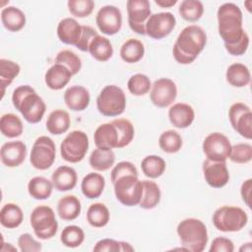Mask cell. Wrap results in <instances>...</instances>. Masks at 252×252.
I'll return each mask as SVG.
<instances>
[{
  "label": "cell",
  "mask_w": 252,
  "mask_h": 252,
  "mask_svg": "<svg viewBox=\"0 0 252 252\" xmlns=\"http://www.w3.org/2000/svg\"><path fill=\"white\" fill-rule=\"evenodd\" d=\"M228 119L232 128L245 139H252V112L243 102L233 103L228 110Z\"/></svg>",
  "instance_id": "obj_13"
},
{
  "label": "cell",
  "mask_w": 252,
  "mask_h": 252,
  "mask_svg": "<svg viewBox=\"0 0 252 252\" xmlns=\"http://www.w3.org/2000/svg\"><path fill=\"white\" fill-rule=\"evenodd\" d=\"M83 32L82 26L73 18H64L57 26V36L61 42L77 45Z\"/></svg>",
  "instance_id": "obj_19"
},
{
  "label": "cell",
  "mask_w": 252,
  "mask_h": 252,
  "mask_svg": "<svg viewBox=\"0 0 252 252\" xmlns=\"http://www.w3.org/2000/svg\"><path fill=\"white\" fill-rule=\"evenodd\" d=\"M195 118V111L193 107L187 103L177 102L170 106L168 110V119L170 123L180 129L189 127Z\"/></svg>",
  "instance_id": "obj_21"
},
{
  "label": "cell",
  "mask_w": 252,
  "mask_h": 252,
  "mask_svg": "<svg viewBox=\"0 0 252 252\" xmlns=\"http://www.w3.org/2000/svg\"><path fill=\"white\" fill-rule=\"evenodd\" d=\"M96 107L100 114L114 117L122 114L126 107V96L121 88L115 85L105 86L96 98Z\"/></svg>",
  "instance_id": "obj_6"
},
{
  "label": "cell",
  "mask_w": 252,
  "mask_h": 252,
  "mask_svg": "<svg viewBox=\"0 0 252 252\" xmlns=\"http://www.w3.org/2000/svg\"><path fill=\"white\" fill-rule=\"evenodd\" d=\"M0 130L3 136L7 138H16L23 134V122L14 113H6L1 116Z\"/></svg>",
  "instance_id": "obj_37"
},
{
  "label": "cell",
  "mask_w": 252,
  "mask_h": 252,
  "mask_svg": "<svg viewBox=\"0 0 252 252\" xmlns=\"http://www.w3.org/2000/svg\"><path fill=\"white\" fill-rule=\"evenodd\" d=\"M155 3L161 8H170L177 3V0H155Z\"/></svg>",
  "instance_id": "obj_55"
},
{
  "label": "cell",
  "mask_w": 252,
  "mask_h": 252,
  "mask_svg": "<svg viewBox=\"0 0 252 252\" xmlns=\"http://www.w3.org/2000/svg\"><path fill=\"white\" fill-rule=\"evenodd\" d=\"M72 76V73L64 65L54 63L46 71L44 82L50 90L59 91L70 82Z\"/></svg>",
  "instance_id": "obj_24"
},
{
  "label": "cell",
  "mask_w": 252,
  "mask_h": 252,
  "mask_svg": "<svg viewBox=\"0 0 252 252\" xmlns=\"http://www.w3.org/2000/svg\"><path fill=\"white\" fill-rule=\"evenodd\" d=\"M110 219L108 208L102 203L92 204L87 211V220L93 227L105 226Z\"/></svg>",
  "instance_id": "obj_36"
},
{
  "label": "cell",
  "mask_w": 252,
  "mask_h": 252,
  "mask_svg": "<svg viewBox=\"0 0 252 252\" xmlns=\"http://www.w3.org/2000/svg\"><path fill=\"white\" fill-rule=\"evenodd\" d=\"M71 124V118L67 111L55 109L51 111L46 120V129L52 135H61L65 133Z\"/></svg>",
  "instance_id": "obj_29"
},
{
  "label": "cell",
  "mask_w": 252,
  "mask_h": 252,
  "mask_svg": "<svg viewBox=\"0 0 252 252\" xmlns=\"http://www.w3.org/2000/svg\"><path fill=\"white\" fill-rule=\"evenodd\" d=\"M252 4V1H250V0H248V1H246V2H244V5H246L247 6V10L249 11V12H251V7H250V5Z\"/></svg>",
  "instance_id": "obj_58"
},
{
  "label": "cell",
  "mask_w": 252,
  "mask_h": 252,
  "mask_svg": "<svg viewBox=\"0 0 252 252\" xmlns=\"http://www.w3.org/2000/svg\"><path fill=\"white\" fill-rule=\"evenodd\" d=\"M1 22L6 30L16 32L25 27L26 15L15 6H7L1 11Z\"/></svg>",
  "instance_id": "obj_25"
},
{
  "label": "cell",
  "mask_w": 252,
  "mask_h": 252,
  "mask_svg": "<svg viewBox=\"0 0 252 252\" xmlns=\"http://www.w3.org/2000/svg\"><path fill=\"white\" fill-rule=\"evenodd\" d=\"M89 149V138L84 131L75 130L69 133L60 145L62 158L71 163L81 161Z\"/></svg>",
  "instance_id": "obj_9"
},
{
  "label": "cell",
  "mask_w": 252,
  "mask_h": 252,
  "mask_svg": "<svg viewBox=\"0 0 252 252\" xmlns=\"http://www.w3.org/2000/svg\"><path fill=\"white\" fill-rule=\"evenodd\" d=\"M115 161V155L112 150L96 148L90 156L89 162L93 169L96 171H105L109 169Z\"/></svg>",
  "instance_id": "obj_31"
},
{
  "label": "cell",
  "mask_w": 252,
  "mask_h": 252,
  "mask_svg": "<svg viewBox=\"0 0 252 252\" xmlns=\"http://www.w3.org/2000/svg\"><path fill=\"white\" fill-rule=\"evenodd\" d=\"M53 188L52 181L43 176H34L28 183V192L35 200L48 199Z\"/></svg>",
  "instance_id": "obj_32"
},
{
  "label": "cell",
  "mask_w": 252,
  "mask_h": 252,
  "mask_svg": "<svg viewBox=\"0 0 252 252\" xmlns=\"http://www.w3.org/2000/svg\"><path fill=\"white\" fill-rule=\"evenodd\" d=\"M24 220V213L22 209L14 204H5L0 211V222L4 227L16 228Z\"/></svg>",
  "instance_id": "obj_34"
},
{
  "label": "cell",
  "mask_w": 252,
  "mask_h": 252,
  "mask_svg": "<svg viewBox=\"0 0 252 252\" xmlns=\"http://www.w3.org/2000/svg\"><path fill=\"white\" fill-rule=\"evenodd\" d=\"M89 52L95 60L104 62L112 57L113 47L107 37L96 34L90 42Z\"/></svg>",
  "instance_id": "obj_28"
},
{
  "label": "cell",
  "mask_w": 252,
  "mask_h": 252,
  "mask_svg": "<svg viewBox=\"0 0 252 252\" xmlns=\"http://www.w3.org/2000/svg\"><path fill=\"white\" fill-rule=\"evenodd\" d=\"M176 19L170 12L152 14L146 23V34L154 39L167 36L175 28Z\"/></svg>",
  "instance_id": "obj_14"
},
{
  "label": "cell",
  "mask_w": 252,
  "mask_h": 252,
  "mask_svg": "<svg viewBox=\"0 0 252 252\" xmlns=\"http://www.w3.org/2000/svg\"><path fill=\"white\" fill-rule=\"evenodd\" d=\"M120 251L122 252H127V251H134V248L128 243V242H125V241H120Z\"/></svg>",
  "instance_id": "obj_56"
},
{
  "label": "cell",
  "mask_w": 252,
  "mask_h": 252,
  "mask_svg": "<svg viewBox=\"0 0 252 252\" xmlns=\"http://www.w3.org/2000/svg\"><path fill=\"white\" fill-rule=\"evenodd\" d=\"M251 242H248V243H245L242 247H240L239 251H247V252H250L251 251Z\"/></svg>",
  "instance_id": "obj_57"
},
{
  "label": "cell",
  "mask_w": 252,
  "mask_h": 252,
  "mask_svg": "<svg viewBox=\"0 0 252 252\" xmlns=\"http://www.w3.org/2000/svg\"><path fill=\"white\" fill-rule=\"evenodd\" d=\"M60 240L62 244L69 248L79 247L85 240V232L78 225H68L63 228Z\"/></svg>",
  "instance_id": "obj_42"
},
{
  "label": "cell",
  "mask_w": 252,
  "mask_h": 252,
  "mask_svg": "<svg viewBox=\"0 0 252 252\" xmlns=\"http://www.w3.org/2000/svg\"><path fill=\"white\" fill-rule=\"evenodd\" d=\"M127 88L132 94L140 96L150 92L152 88V83L147 75L139 73L130 77L127 83Z\"/></svg>",
  "instance_id": "obj_44"
},
{
  "label": "cell",
  "mask_w": 252,
  "mask_h": 252,
  "mask_svg": "<svg viewBox=\"0 0 252 252\" xmlns=\"http://www.w3.org/2000/svg\"><path fill=\"white\" fill-rule=\"evenodd\" d=\"M89 91L83 86H72L64 93V102L73 111H83L90 104Z\"/></svg>",
  "instance_id": "obj_20"
},
{
  "label": "cell",
  "mask_w": 252,
  "mask_h": 252,
  "mask_svg": "<svg viewBox=\"0 0 252 252\" xmlns=\"http://www.w3.org/2000/svg\"><path fill=\"white\" fill-rule=\"evenodd\" d=\"M27 156V146L22 141H11L5 143L0 150L1 161L8 167L21 165Z\"/></svg>",
  "instance_id": "obj_18"
},
{
  "label": "cell",
  "mask_w": 252,
  "mask_h": 252,
  "mask_svg": "<svg viewBox=\"0 0 252 252\" xmlns=\"http://www.w3.org/2000/svg\"><path fill=\"white\" fill-rule=\"evenodd\" d=\"M94 252H119L120 251V241L104 238L97 241L94 247Z\"/></svg>",
  "instance_id": "obj_52"
},
{
  "label": "cell",
  "mask_w": 252,
  "mask_h": 252,
  "mask_svg": "<svg viewBox=\"0 0 252 252\" xmlns=\"http://www.w3.org/2000/svg\"><path fill=\"white\" fill-rule=\"evenodd\" d=\"M251 189H252V179L249 178L247 180H245L240 188V194L242 197L243 202L248 206L251 207L250 204V196H251Z\"/></svg>",
  "instance_id": "obj_54"
},
{
  "label": "cell",
  "mask_w": 252,
  "mask_h": 252,
  "mask_svg": "<svg viewBox=\"0 0 252 252\" xmlns=\"http://www.w3.org/2000/svg\"><path fill=\"white\" fill-rule=\"evenodd\" d=\"M128 174L138 176V170L136 166L130 161H120L111 170V174H110L111 182L114 183L119 177L128 175Z\"/></svg>",
  "instance_id": "obj_48"
},
{
  "label": "cell",
  "mask_w": 252,
  "mask_h": 252,
  "mask_svg": "<svg viewBox=\"0 0 252 252\" xmlns=\"http://www.w3.org/2000/svg\"><path fill=\"white\" fill-rule=\"evenodd\" d=\"M105 186L104 177L97 172L88 173L81 182L82 193L89 199L98 198Z\"/></svg>",
  "instance_id": "obj_26"
},
{
  "label": "cell",
  "mask_w": 252,
  "mask_h": 252,
  "mask_svg": "<svg viewBox=\"0 0 252 252\" xmlns=\"http://www.w3.org/2000/svg\"><path fill=\"white\" fill-rule=\"evenodd\" d=\"M30 221L35 236L42 240L52 238L58 230L54 211L46 205L35 207L31 214Z\"/></svg>",
  "instance_id": "obj_7"
},
{
  "label": "cell",
  "mask_w": 252,
  "mask_h": 252,
  "mask_svg": "<svg viewBox=\"0 0 252 252\" xmlns=\"http://www.w3.org/2000/svg\"><path fill=\"white\" fill-rule=\"evenodd\" d=\"M215 227L222 232H235L241 230L248 222V216L239 207L222 206L213 215Z\"/></svg>",
  "instance_id": "obj_5"
},
{
  "label": "cell",
  "mask_w": 252,
  "mask_h": 252,
  "mask_svg": "<svg viewBox=\"0 0 252 252\" xmlns=\"http://www.w3.org/2000/svg\"><path fill=\"white\" fill-rule=\"evenodd\" d=\"M182 138L175 130H166L158 138L159 148L167 154L177 153L182 147Z\"/></svg>",
  "instance_id": "obj_41"
},
{
  "label": "cell",
  "mask_w": 252,
  "mask_h": 252,
  "mask_svg": "<svg viewBox=\"0 0 252 252\" xmlns=\"http://www.w3.org/2000/svg\"><path fill=\"white\" fill-rule=\"evenodd\" d=\"M143 195L139 206L145 210L156 208L161 197V192L158 185L151 180H143Z\"/></svg>",
  "instance_id": "obj_35"
},
{
  "label": "cell",
  "mask_w": 252,
  "mask_h": 252,
  "mask_svg": "<svg viewBox=\"0 0 252 252\" xmlns=\"http://www.w3.org/2000/svg\"><path fill=\"white\" fill-rule=\"evenodd\" d=\"M68 10L76 18H86L90 16L94 8L93 0H69L67 2Z\"/></svg>",
  "instance_id": "obj_47"
},
{
  "label": "cell",
  "mask_w": 252,
  "mask_h": 252,
  "mask_svg": "<svg viewBox=\"0 0 252 252\" xmlns=\"http://www.w3.org/2000/svg\"><path fill=\"white\" fill-rule=\"evenodd\" d=\"M228 158L235 163H247L252 159V146L247 143H238L231 146Z\"/></svg>",
  "instance_id": "obj_46"
},
{
  "label": "cell",
  "mask_w": 252,
  "mask_h": 252,
  "mask_svg": "<svg viewBox=\"0 0 252 252\" xmlns=\"http://www.w3.org/2000/svg\"><path fill=\"white\" fill-rule=\"evenodd\" d=\"M111 122L115 125L118 132L119 139H118L117 148L120 149L128 146L132 142L135 135V130L132 122L124 118H118Z\"/></svg>",
  "instance_id": "obj_43"
},
{
  "label": "cell",
  "mask_w": 252,
  "mask_h": 252,
  "mask_svg": "<svg viewBox=\"0 0 252 252\" xmlns=\"http://www.w3.org/2000/svg\"><path fill=\"white\" fill-rule=\"evenodd\" d=\"M55 63L64 65L69 69L72 75L78 74L82 68L81 58L75 52L69 49H63L58 52L55 57Z\"/></svg>",
  "instance_id": "obj_45"
},
{
  "label": "cell",
  "mask_w": 252,
  "mask_h": 252,
  "mask_svg": "<svg viewBox=\"0 0 252 252\" xmlns=\"http://www.w3.org/2000/svg\"><path fill=\"white\" fill-rule=\"evenodd\" d=\"M217 19L219 33L224 42V46L239 42L246 33L242 27V12L234 3L220 5L217 12Z\"/></svg>",
  "instance_id": "obj_2"
},
{
  "label": "cell",
  "mask_w": 252,
  "mask_h": 252,
  "mask_svg": "<svg viewBox=\"0 0 252 252\" xmlns=\"http://www.w3.org/2000/svg\"><path fill=\"white\" fill-rule=\"evenodd\" d=\"M126 7L130 29L138 34H146V23L152 15L150 2L148 0H128Z\"/></svg>",
  "instance_id": "obj_12"
},
{
  "label": "cell",
  "mask_w": 252,
  "mask_h": 252,
  "mask_svg": "<svg viewBox=\"0 0 252 252\" xmlns=\"http://www.w3.org/2000/svg\"><path fill=\"white\" fill-rule=\"evenodd\" d=\"M203 174L208 185L213 188H221L229 181V172L225 161L204 160Z\"/></svg>",
  "instance_id": "obj_17"
},
{
  "label": "cell",
  "mask_w": 252,
  "mask_h": 252,
  "mask_svg": "<svg viewBox=\"0 0 252 252\" xmlns=\"http://www.w3.org/2000/svg\"><path fill=\"white\" fill-rule=\"evenodd\" d=\"M203 152L207 159L213 161H225L230 154L229 139L219 132L209 134L203 142Z\"/></svg>",
  "instance_id": "obj_11"
},
{
  "label": "cell",
  "mask_w": 252,
  "mask_h": 252,
  "mask_svg": "<svg viewBox=\"0 0 252 252\" xmlns=\"http://www.w3.org/2000/svg\"><path fill=\"white\" fill-rule=\"evenodd\" d=\"M77 180L78 176L76 170L73 167L67 165H61L57 167L51 175L53 187L60 192L72 190L76 186Z\"/></svg>",
  "instance_id": "obj_23"
},
{
  "label": "cell",
  "mask_w": 252,
  "mask_h": 252,
  "mask_svg": "<svg viewBox=\"0 0 252 252\" xmlns=\"http://www.w3.org/2000/svg\"><path fill=\"white\" fill-rule=\"evenodd\" d=\"M118 132L112 122L99 125L94 134V141L96 148L112 150L118 145Z\"/></svg>",
  "instance_id": "obj_22"
},
{
  "label": "cell",
  "mask_w": 252,
  "mask_h": 252,
  "mask_svg": "<svg viewBox=\"0 0 252 252\" xmlns=\"http://www.w3.org/2000/svg\"><path fill=\"white\" fill-rule=\"evenodd\" d=\"M234 250L233 242L226 237H216L209 249L210 252H232Z\"/></svg>",
  "instance_id": "obj_51"
},
{
  "label": "cell",
  "mask_w": 252,
  "mask_h": 252,
  "mask_svg": "<svg viewBox=\"0 0 252 252\" xmlns=\"http://www.w3.org/2000/svg\"><path fill=\"white\" fill-rule=\"evenodd\" d=\"M166 167L164 159L158 156L150 155L145 157L141 162V168L143 173L152 179L158 178L162 175Z\"/></svg>",
  "instance_id": "obj_38"
},
{
  "label": "cell",
  "mask_w": 252,
  "mask_h": 252,
  "mask_svg": "<svg viewBox=\"0 0 252 252\" xmlns=\"http://www.w3.org/2000/svg\"><path fill=\"white\" fill-rule=\"evenodd\" d=\"M178 12L187 22H197L204 13L203 3L199 0H184L180 3Z\"/></svg>",
  "instance_id": "obj_40"
},
{
  "label": "cell",
  "mask_w": 252,
  "mask_h": 252,
  "mask_svg": "<svg viewBox=\"0 0 252 252\" xmlns=\"http://www.w3.org/2000/svg\"><path fill=\"white\" fill-rule=\"evenodd\" d=\"M20 71L21 67L18 63L4 58L0 59V84L2 88V97L4 95L5 88L12 84Z\"/></svg>",
  "instance_id": "obj_39"
},
{
  "label": "cell",
  "mask_w": 252,
  "mask_h": 252,
  "mask_svg": "<svg viewBox=\"0 0 252 252\" xmlns=\"http://www.w3.org/2000/svg\"><path fill=\"white\" fill-rule=\"evenodd\" d=\"M82 28H83L82 36L79 43L76 45V47L81 51H89V45L91 40L98 33L91 26H82Z\"/></svg>",
  "instance_id": "obj_50"
},
{
  "label": "cell",
  "mask_w": 252,
  "mask_h": 252,
  "mask_svg": "<svg viewBox=\"0 0 252 252\" xmlns=\"http://www.w3.org/2000/svg\"><path fill=\"white\" fill-rule=\"evenodd\" d=\"M248 46H249V36H248V34L246 32L239 42H237V43H235L233 45H226L224 47H225V50L230 55L240 56V55H243L247 51Z\"/></svg>",
  "instance_id": "obj_53"
},
{
  "label": "cell",
  "mask_w": 252,
  "mask_h": 252,
  "mask_svg": "<svg viewBox=\"0 0 252 252\" xmlns=\"http://www.w3.org/2000/svg\"><path fill=\"white\" fill-rule=\"evenodd\" d=\"M56 158V147L53 140L47 136L38 137L32 148L30 161L32 165L39 170L49 168Z\"/></svg>",
  "instance_id": "obj_10"
},
{
  "label": "cell",
  "mask_w": 252,
  "mask_h": 252,
  "mask_svg": "<svg viewBox=\"0 0 252 252\" xmlns=\"http://www.w3.org/2000/svg\"><path fill=\"white\" fill-rule=\"evenodd\" d=\"M81 202L74 195H66L57 203V213L64 220H74L81 214Z\"/></svg>",
  "instance_id": "obj_27"
},
{
  "label": "cell",
  "mask_w": 252,
  "mask_h": 252,
  "mask_svg": "<svg viewBox=\"0 0 252 252\" xmlns=\"http://www.w3.org/2000/svg\"><path fill=\"white\" fill-rule=\"evenodd\" d=\"M113 184L116 199L124 206L133 207L140 204L143 195V184L137 175H124Z\"/></svg>",
  "instance_id": "obj_8"
},
{
  "label": "cell",
  "mask_w": 252,
  "mask_h": 252,
  "mask_svg": "<svg viewBox=\"0 0 252 252\" xmlns=\"http://www.w3.org/2000/svg\"><path fill=\"white\" fill-rule=\"evenodd\" d=\"M144 54V44L137 38L127 39L120 48V57L126 63H137L143 58Z\"/></svg>",
  "instance_id": "obj_33"
},
{
  "label": "cell",
  "mask_w": 252,
  "mask_h": 252,
  "mask_svg": "<svg viewBox=\"0 0 252 252\" xmlns=\"http://www.w3.org/2000/svg\"><path fill=\"white\" fill-rule=\"evenodd\" d=\"M176 232L179 236L181 245L192 252H202L208 243V231L205 223L194 218H189L181 220Z\"/></svg>",
  "instance_id": "obj_4"
},
{
  "label": "cell",
  "mask_w": 252,
  "mask_h": 252,
  "mask_svg": "<svg viewBox=\"0 0 252 252\" xmlns=\"http://www.w3.org/2000/svg\"><path fill=\"white\" fill-rule=\"evenodd\" d=\"M206 43L207 34L200 26H187L176 38L172 48L173 57L180 64H190L203 51Z\"/></svg>",
  "instance_id": "obj_1"
},
{
  "label": "cell",
  "mask_w": 252,
  "mask_h": 252,
  "mask_svg": "<svg viewBox=\"0 0 252 252\" xmlns=\"http://www.w3.org/2000/svg\"><path fill=\"white\" fill-rule=\"evenodd\" d=\"M177 96V87L175 83L168 78H160L154 82L150 98L154 105L163 108L173 103Z\"/></svg>",
  "instance_id": "obj_15"
},
{
  "label": "cell",
  "mask_w": 252,
  "mask_h": 252,
  "mask_svg": "<svg viewBox=\"0 0 252 252\" xmlns=\"http://www.w3.org/2000/svg\"><path fill=\"white\" fill-rule=\"evenodd\" d=\"M18 245L22 252H38L42 249L40 242L35 240L30 233H23L18 238Z\"/></svg>",
  "instance_id": "obj_49"
},
{
  "label": "cell",
  "mask_w": 252,
  "mask_h": 252,
  "mask_svg": "<svg viewBox=\"0 0 252 252\" xmlns=\"http://www.w3.org/2000/svg\"><path fill=\"white\" fill-rule=\"evenodd\" d=\"M95 23L102 33L113 35L121 30L122 14L116 6L105 5L98 10L95 17Z\"/></svg>",
  "instance_id": "obj_16"
},
{
  "label": "cell",
  "mask_w": 252,
  "mask_h": 252,
  "mask_svg": "<svg viewBox=\"0 0 252 252\" xmlns=\"http://www.w3.org/2000/svg\"><path fill=\"white\" fill-rule=\"evenodd\" d=\"M12 102L14 107L21 112L25 120L32 124L41 121L46 110L44 100L29 85L19 86L14 90Z\"/></svg>",
  "instance_id": "obj_3"
},
{
  "label": "cell",
  "mask_w": 252,
  "mask_h": 252,
  "mask_svg": "<svg viewBox=\"0 0 252 252\" xmlns=\"http://www.w3.org/2000/svg\"><path fill=\"white\" fill-rule=\"evenodd\" d=\"M225 79L229 85L235 88H243L250 84L251 75L248 67L242 63H233L225 72Z\"/></svg>",
  "instance_id": "obj_30"
}]
</instances>
